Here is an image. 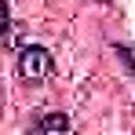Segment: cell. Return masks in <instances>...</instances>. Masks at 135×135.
<instances>
[{
  "instance_id": "2",
  "label": "cell",
  "mask_w": 135,
  "mask_h": 135,
  "mask_svg": "<svg viewBox=\"0 0 135 135\" xmlns=\"http://www.w3.org/2000/svg\"><path fill=\"white\" fill-rule=\"evenodd\" d=\"M29 135H69V117L62 110H44L29 124Z\"/></svg>"
},
{
  "instance_id": "3",
  "label": "cell",
  "mask_w": 135,
  "mask_h": 135,
  "mask_svg": "<svg viewBox=\"0 0 135 135\" xmlns=\"http://www.w3.org/2000/svg\"><path fill=\"white\" fill-rule=\"evenodd\" d=\"M113 51H117V59L124 62V69L135 77V47H128V44H113Z\"/></svg>"
},
{
  "instance_id": "1",
  "label": "cell",
  "mask_w": 135,
  "mask_h": 135,
  "mask_svg": "<svg viewBox=\"0 0 135 135\" xmlns=\"http://www.w3.org/2000/svg\"><path fill=\"white\" fill-rule=\"evenodd\" d=\"M51 69H55V59L44 44H26L18 51V77L26 84H37V80L51 77Z\"/></svg>"
}]
</instances>
